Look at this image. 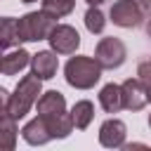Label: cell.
Listing matches in <instances>:
<instances>
[{
    "label": "cell",
    "instance_id": "1",
    "mask_svg": "<svg viewBox=\"0 0 151 151\" xmlns=\"http://www.w3.org/2000/svg\"><path fill=\"white\" fill-rule=\"evenodd\" d=\"M40 83H42V80L35 78L33 73H31V76H24V78L19 80V85L14 87V92L7 97L5 113H9L14 120L24 118V116L33 109V104L38 101V94L42 92V85H40Z\"/></svg>",
    "mask_w": 151,
    "mask_h": 151
},
{
    "label": "cell",
    "instance_id": "2",
    "mask_svg": "<svg viewBox=\"0 0 151 151\" xmlns=\"http://www.w3.org/2000/svg\"><path fill=\"white\" fill-rule=\"evenodd\" d=\"M66 83L76 90H90L101 78V66L92 57H71L64 66Z\"/></svg>",
    "mask_w": 151,
    "mask_h": 151
},
{
    "label": "cell",
    "instance_id": "3",
    "mask_svg": "<svg viewBox=\"0 0 151 151\" xmlns=\"http://www.w3.org/2000/svg\"><path fill=\"white\" fill-rule=\"evenodd\" d=\"M54 17L47 14L45 9L40 12H28L24 17L17 19V35L19 42H31V40H47L52 26H54Z\"/></svg>",
    "mask_w": 151,
    "mask_h": 151
},
{
    "label": "cell",
    "instance_id": "4",
    "mask_svg": "<svg viewBox=\"0 0 151 151\" xmlns=\"http://www.w3.org/2000/svg\"><path fill=\"white\" fill-rule=\"evenodd\" d=\"M125 57H127V50H125V45H123V40L120 38H101L99 42H97V50H94V59H97V64L101 66V68H118V66H123V61H125Z\"/></svg>",
    "mask_w": 151,
    "mask_h": 151
},
{
    "label": "cell",
    "instance_id": "5",
    "mask_svg": "<svg viewBox=\"0 0 151 151\" xmlns=\"http://www.w3.org/2000/svg\"><path fill=\"white\" fill-rule=\"evenodd\" d=\"M47 40H50L52 52H57V54H73L80 47V35L68 24H54Z\"/></svg>",
    "mask_w": 151,
    "mask_h": 151
},
{
    "label": "cell",
    "instance_id": "6",
    "mask_svg": "<svg viewBox=\"0 0 151 151\" xmlns=\"http://www.w3.org/2000/svg\"><path fill=\"white\" fill-rule=\"evenodd\" d=\"M109 14H111V21L116 26H120V28H137L144 21L142 12L134 7L132 0H116L111 5V12Z\"/></svg>",
    "mask_w": 151,
    "mask_h": 151
},
{
    "label": "cell",
    "instance_id": "7",
    "mask_svg": "<svg viewBox=\"0 0 151 151\" xmlns=\"http://www.w3.org/2000/svg\"><path fill=\"white\" fill-rule=\"evenodd\" d=\"M120 99H123V109L127 111H142L146 106V92L139 78H127L120 85Z\"/></svg>",
    "mask_w": 151,
    "mask_h": 151
},
{
    "label": "cell",
    "instance_id": "8",
    "mask_svg": "<svg viewBox=\"0 0 151 151\" xmlns=\"http://www.w3.org/2000/svg\"><path fill=\"white\" fill-rule=\"evenodd\" d=\"M125 134H127L125 123L118 118H109L99 127V144L106 149H120L125 144Z\"/></svg>",
    "mask_w": 151,
    "mask_h": 151
},
{
    "label": "cell",
    "instance_id": "9",
    "mask_svg": "<svg viewBox=\"0 0 151 151\" xmlns=\"http://www.w3.org/2000/svg\"><path fill=\"white\" fill-rule=\"evenodd\" d=\"M57 66H59V59H57V52H52V50H42V52H38V54L31 57L33 76L40 78V80H50V78H54Z\"/></svg>",
    "mask_w": 151,
    "mask_h": 151
},
{
    "label": "cell",
    "instance_id": "10",
    "mask_svg": "<svg viewBox=\"0 0 151 151\" xmlns=\"http://www.w3.org/2000/svg\"><path fill=\"white\" fill-rule=\"evenodd\" d=\"M21 137H24L31 146H42V144H47V142L52 139L50 132H47V125H45L42 116H35L33 120H28V123L21 127Z\"/></svg>",
    "mask_w": 151,
    "mask_h": 151
},
{
    "label": "cell",
    "instance_id": "11",
    "mask_svg": "<svg viewBox=\"0 0 151 151\" xmlns=\"http://www.w3.org/2000/svg\"><path fill=\"white\" fill-rule=\"evenodd\" d=\"M35 106H38V113H40V116L64 113V111H66V99H64V94H61V92L50 90V92H40V97H38Z\"/></svg>",
    "mask_w": 151,
    "mask_h": 151
},
{
    "label": "cell",
    "instance_id": "12",
    "mask_svg": "<svg viewBox=\"0 0 151 151\" xmlns=\"http://www.w3.org/2000/svg\"><path fill=\"white\" fill-rule=\"evenodd\" d=\"M28 64H31V54L19 47V50H14V52H9V54H5V57L0 59V73L14 76V73L24 71Z\"/></svg>",
    "mask_w": 151,
    "mask_h": 151
},
{
    "label": "cell",
    "instance_id": "13",
    "mask_svg": "<svg viewBox=\"0 0 151 151\" xmlns=\"http://www.w3.org/2000/svg\"><path fill=\"white\" fill-rule=\"evenodd\" d=\"M17 120L9 113H0V151H12L17 146Z\"/></svg>",
    "mask_w": 151,
    "mask_h": 151
},
{
    "label": "cell",
    "instance_id": "14",
    "mask_svg": "<svg viewBox=\"0 0 151 151\" xmlns=\"http://www.w3.org/2000/svg\"><path fill=\"white\" fill-rule=\"evenodd\" d=\"M99 106L106 111V113H118L123 109V99H120V85L116 83H109L101 87L99 92Z\"/></svg>",
    "mask_w": 151,
    "mask_h": 151
},
{
    "label": "cell",
    "instance_id": "15",
    "mask_svg": "<svg viewBox=\"0 0 151 151\" xmlns=\"http://www.w3.org/2000/svg\"><path fill=\"white\" fill-rule=\"evenodd\" d=\"M92 118H94V106H92V101L80 99V101L73 104V109H71V120H73V127H76V130H85V127L92 123Z\"/></svg>",
    "mask_w": 151,
    "mask_h": 151
},
{
    "label": "cell",
    "instance_id": "16",
    "mask_svg": "<svg viewBox=\"0 0 151 151\" xmlns=\"http://www.w3.org/2000/svg\"><path fill=\"white\" fill-rule=\"evenodd\" d=\"M14 42H19L17 19H12V17H0V50L12 47Z\"/></svg>",
    "mask_w": 151,
    "mask_h": 151
},
{
    "label": "cell",
    "instance_id": "17",
    "mask_svg": "<svg viewBox=\"0 0 151 151\" xmlns=\"http://www.w3.org/2000/svg\"><path fill=\"white\" fill-rule=\"evenodd\" d=\"M76 7V0H42V9L47 14H52L54 19H61V17H68Z\"/></svg>",
    "mask_w": 151,
    "mask_h": 151
},
{
    "label": "cell",
    "instance_id": "18",
    "mask_svg": "<svg viewBox=\"0 0 151 151\" xmlns=\"http://www.w3.org/2000/svg\"><path fill=\"white\" fill-rule=\"evenodd\" d=\"M85 26H87V31H90L92 35H97V33L104 31L106 19H104V14H101L99 7H92V5H90V9L85 12Z\"/></svg>",
    "mask_w": 151,
    "mask_h": 151
},
{
    "label": "cell",
    "instance_id": "19",
    "mask_svg": "<svg viewBox=\"0 0 151 151\" xmlns=\"http://www.w3.org/2000/svg\"><path fill=\"white\" fill-rule=\"evenodd\" d=\"M137 78H139V83L144 85L146 101H151V61H142V64L137 66Z\"/></svg>",
    "mask_w": 151,
    "mask_h": 151
},
{
    "label": "cell",
    "instance_id": "20",
    "mask_svg": "<svg viewBox=\"0 0 151 151\" xmlns=\"http://www.w3.org/2000/svg\"><path fill=\"white\" fill-rule=\"evenodd\" d=\"M132 2H134V7L142 12V17H144V19H149V17H151V0H132Z\"/></svg>",
    "mask_w": 151,
    "mask_h": 151
},
{
    "label": "cell",
    "instance_id": "21",
    "mask_svg": "<svg viewBox=\"0 0 151 151\" xmlns=\"http://www.w3.org/2000/svg\"><path fill=\"white\" fill-rule=\"evenodd\" d=\"M7 97H9V94H7V90H5V87H0V113L5 111V104H7Z\"/></svg>",
    "mask_w": 151,
    "mask_h": 151
},
{
    "label": "cell",
    "instance_id": "22",
    "mask_svg": "<svg viewBox=\"0 0 151 151\" xmlns=\"http://www.w3.org/2000/svg\"><path fill=\"white\" fill-rule=\"evenodd\" d=\"M85 2H87V5H92V7H99L104 0H85Z\"/></svg>",
    "mask_w": 151,
    "mask_h": 151
},
{
    "label": "cell",
    "instance_id": "23",
    "mask_svg": "<svg viewBox=\"0 0 151 151\" xmlns=\"http://www.w3.org/2000/svg\"><path fill=\"white\" fill-rule=\"evenodd\" d=\"M146 35L151 38V17H149V21H146Z\"/></svg>",
    "mask_w": 151,
    "mask_h": 151
},
{
    "label": "cell",
    "instance_id": "24",
    "mask_svg": "<svg viewBox=\"0 0 151 151\" xmlns=\"http://www.w3.org/2000/svg\"><path fill=\"white\" fill-rule=\"evenodd\" d=\"M21 2H26V5H28V2H38V0H21Z\"/></svg>",
    "mask_w": 151,
    "mask_h": 151
},
{
    "label": "cell",
    "instance_id": "25",
    "mask_svg": "<svg viewBox=\"0 0 151 151\" xmlns=\"http://www.w3.org/2000/svg\"><path fill=\"white\" fill-rule=\"evenodd\" d=\"M149 127H151V113H149Z\"/></svg>",
    "mask_w": 151,
    "mask_h": 151
}]
</instances>
